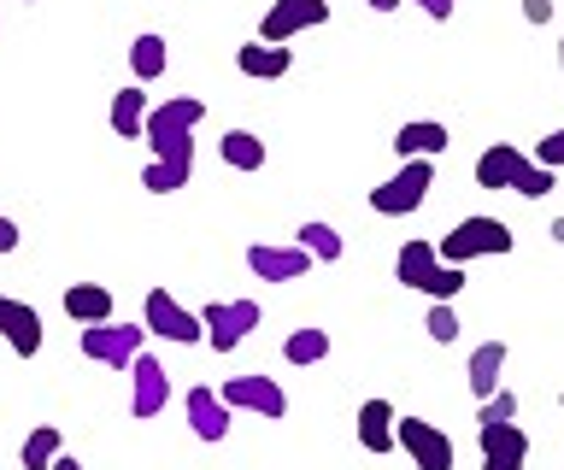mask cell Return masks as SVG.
Here are the masks:
<instances>
[{
  "label": "cell",
  "instance_id": "obj_1",
  "mask_svg": "<svg viewBox=\"0 0 564 470\" xmlns=\"http://www.w3.org/2000/svg\"><path fill=\"white\" fill-rule=\"evenodd\" d=\"M435 248H441V265H470V259H506L518 248V236H511L500 218L476 212V218H458L453 236H441Z\"/></svg>",
  "mask_w": 564,
  "mask_h": 470
},
{
  "label": "cell",
  "instance_id": "obj_2",
  "mask_svg": "<svg viewBox=\"0 0 564 470\" xmlns=\"http://www.w3.org/2000/svg\"><path fill=\"white\" fill-rule=\"evenodd\" d=\"M435 188V160H405L388 183L370 188V212L377 218H405V212H417L423 195Z\"/></svg>",
  "mask_w": 564,
  "mask_h": 470
},
{
  "label": "cell",
  "instance_id": "obj_3",
  "mask_svg": "<svg viewBox=\"0 0 564 470\" xmlns=\"http://www.w3.org/2000/svg\"><path fill=\"white\" fill-rule=\"evenodd\" d=\"M141 318H148V336H165V341H176V347L206 341L200 311H188L171 288H148V306H141Z\"/></svg>",
  "mask_w": 564,
  "mask_h": 470
},
{
  "label": "cell",
  "instance_id": "obj_4",
  "mask_svg": "<svg viewBox=\"0 0 564 470\" xmlns=\"http://www.w3.org/2000/svg\"><path fill=\"white\" fill-rule=\"evenodd\" d=\"M317 24H329V0H271L264 19H259V42L289 47L294 36H306Z\"/></svg>",
  "mask_w": 564,
  "mask_h": 470
},
{
  "label": "cell",
  "instance_id": "obj_5",
  "mask_svg": "<svg viewBox=\"0 0 564 470\" xmlns=\"http://www.w3.org/2000/svg\"><path fill=\"white\" fill-rule=\"evenodd\" d=\"M200 324H206V341L218 347V353H236V347L253 336L259 306L253 300H212V306H200Z\"/></svg>",
  "mask_w": 564,
  "mask_h": 470
},
{
  "label": "cell",
  "instance_id": "obj_6",
  "mask_svg": "<svg viewBox=\"0 0 564 470\" xmlns=\"http://www.w3.org/2000/svg\"><path fill=\"white\" fill-rule=\"evenodd\" d=\"M224 406L229 412H253V417H289V394H282V382L276 376H229L224 382Z\"/></svg>",
  "mask_w": 564,
  "mask_h": 470
},
{
  "label": "cell",
  "instance_id": "obj_7",
  "mask_svg": "<svg viewBox=\"0 0 564 470\" xmlns=\"http://www.w3.org/2000/svg\"><path fill=\"white\" fill-rule=\"evenodd\" d=\"M247 271L259 276V283H294V276H306L312 271V253L300 248V241H253L247 248Z\"/></svg>",
  "mask_w": 564,
  "mask_h": 470
},
{
  "label": "cell",
  "instance_id": "obj_8",
  "mask_svg": "<svg viewBox=\"0 0 564 470\" xmlns=\"http://www.w3.org/2000/svg\"><path fill=\"white\" fill-rule=\"evenodd\" d=\"M400 452L417 470H453V441L441 424H423V417H400Z\"/></svg>",
  "mask_w": 564,
  "mask_h": 470
},
{
  "label": "cell",
  "instance_id": "obj_9",
  "mask_svg": "<svg viewBox=\"0 0 564 470\" xmlns=\"http://www.w3.org/2000/svg\"><path fill=\"white\" fill-rule=\"evenodd\" d=\"M141 336H148L141 324H88L83 329V353L100 359V364H123V371H130V359L141 353Z\"/></svg>",
  "mask_w": 564,
  "mask_h": 470
},
{
  "label": "cell",
  "instance_id": "obj_10",
  "mask_svg": "<svg viewBox=\"0 0 564 470\" xmlns=\"http://www.w3.org/2000/svg\"><path fill=\"white\" fill-rule=\"evenodd\" d=\"M165 400H171L165 364H159L153 353H135L130 359V412L135 417H159V412H165Z\"/></svg>",
  "mask_w": 564,
  "mask_h": 470
},
{
  "label": "cell",
  "instance_id": "obj_11",
  "mask_svg": "<svg viewBox=\"0 0 564 470\" xmlns=\"http://www.w3.org/2000/svg\"><path fill=\"white\" fill-rule=\"evenodd\" d=\"M206 118L200 95H171L148 112V142H176V135H194V124Z\"/></svg>",
  "mask_w": 564,
  "mask_h": 470
},
{
  "label": "cell",
  "instance_id": "obj_12",
  "mask_svg": "<svg viewBox=\"0 0 564 470\" xmlns=\"http://www.w3.org/2000/svg\"><path fill=\"white\" fill-rule=\"evenodd\" d=\"M0 336L18 359H35L42 353V311L30 300H12V294H0Z\"/></svg>",
  "mask_w": 564,
  "mask_h": 470
},
{
  "label": "cell",
  "instance_id": "obj_13",
  "mask_svg": "<svg viewBox=\"0 0 564 470\" xmlns=\"http://www.w3.org/2000/svg\"><path fill=\"white\" fill-rule=\"evenodd\" d=\"M359 447H365V452H377V459H388V452L400 447V412L388 406L382 394L359 406Z\"/></svg>",
  "mask_w": 564,
  "mask_h": 470
},
{
  "label": "cell",
  "instance_id": "obj_14",
  "mask_svg": "<svg viewBox=\"0 0 564 470\" xmlns=\"http://www.w3.org/2000/svg\"><path fill=\"white\" fill-rule=\"evenodd\" d=\"M529 153H518V142H494L482 147V160H476V188H488V195H511V183H518Z\"/></svg>",
  "mask_w": 564,
  "mask_h": 470
},
{
  "label": "cell",
  "instance_id": "obj_15",
  "mask_svg": "<svg viewBox=\"0 0 564 470\" xmlns=\"http://www.w3.org/2000/svg\"><path fill=\"white\" fill-rule=\"evenodd\" d=\"M236 72L253 77V83H282L294 72V47H276V42H247L236 47Z\"/></svg>",
  "mask_w": 564,
  "mask_h": 470
},
{
  "label": "cell",
  "instance_id": "obj_16",
  "mask_svg": "<svg viewBox=\"0 0 564 470\" xmlns=\"http://www.w3.org/2000/svg\"><path fill=\"white\" fill-rule=\"evenodd\" d=\"M476 447H482V459L494 464H529V429L511 417V424H482L476 429Z\"/></svg>",
  "mask_w": 564,
  "mask_h": 470
},
{
  "label": "cell",
  "instance_id": "obj_17",
  "mask_svg": "<svg viewBox=\"0 0 564 470\" xmlns=\"http://www.w3.org/2000/svg\"><path fill=\"white\" fill-rule=\"evenodd\" d=\"M435 271H441V248H435V241H423V236H412L394 253V276H400V288H412V294H423V283H430Z\"/></svg>",
  "mask_w": 564,
  "mask_h": 470
},
{
  "label": "cell",
  "instance_id": "obj_18",
  "mask_svg": "<svg viewBox=\"0 0 564 470\" xmlns=\"http://www.w3.org/2000/svg\"><path fill=\"white\" fill-rule=\"evenodd\" d=\"M188 424L200 441H224L229 424H236V412L224 406V394H212V389H188Z\"/></svg>",
  "mask_w": 564,
  "mask_h": 470
},
{
  "label": "cell",
  "instance_id": "obj_19",
  "mask_svg": "<svg viewBox=\"0 0 564 470\" xmlns=\"http://www.w3.org/2000/svg\"><path fill=\"white\" fill-rule=\"evenodd\" d=\"M59 306H65V318L83 324V329L106 324V318H112V288H106V283H70Z\"/></svg>",
  "mask_w": 564,
  "mask_h": 470
},
{
  "label": "cell",
  "instance_id": "obj_20",
  "mask_svg": "<svg viewBox=\"0 0 564 470\" xmlns=\"http://www.w3.org/2000/svg\"><path fill=\"white\" fill-rule=\"evenodd\" d=\"M394 153H400V160H435V153H447V124H435V118H412V124H400Z\"/></svg>",
  "mask_w": 564,
  "mask_h": 470
},
{
  "label": "cell",
  "instance_id": "obj_21",
  "mask_svg": "<svg viewBox=\"0 0 564 470\" xmlns=\"http://www.w3.org/2000/svg\"><path fill=\"white\" fill-rule=\"evenodd\" d=\"M500 371H506V341H482V347L470 353V364H465L470 394H476V400H494V394H500Z\"/></svg>",
  "mask_w": 564,
  "mask_h": 470
},
{
  "label": "cell",
  "instance_id": "obj_22",
  "mask_svg": "<svg viewBox=\"0 0 564 470\" xmlns=\"http://www.w3.org/2000/svg\"><path fill=\"white\" fill-rule=\"evenodd\" d=\"M148 112H153V100L141 95V83H135V89H118L112 95V112H106V118H112V135L135 142V135H148Z\"/></svg>",
  "mask_w": 564,
  "mask_h": 470
},
{
  "label": "cell",
  "instance_id": "obj_23",
  "mask_svg": "<svg viewBox=\"0 0 564 470\" xmlns=\"http://www.w3.org/2000/svg\"><path fill=\"white\" fill-rule=\"evenodd\" d=\"M65 459V435H59V424H35L30 435H24V470H53Z\"/></svg>",
  "mask_w": 564,
  "mask_h": 470
},
{
  "label": "cell",
  "instance_id": "obj_24",
  "mask_svg": "<svg viewBox=\"0 0 564 470\" xmlns=\"http://www.w3.org/2000/svg\"><path fill=\"white\" fill-rule=\"evenodd\" d=\"M188 177H194V160H153L141 171V188L148 195H176V188H188Z\"/></svg>",
  "mask_w": 564,
  "mask_h": 470
},
{
  "label": "cell",
  "instance_id": "obj_25",
  "mask_svg": "<svg viewBox=\"0 0 564 470\" xmlns=\"http://www.w3.org/2000/svg\"><path fill=\"white\" fill-rule=\"evenodd\" d=\"M300 248H306L312 259H324V265H335V259L347 253V241H341V230H335V223L312 218V223H300Z\"/></svg>",
  "mask_w": 564,
  "mask_h": 470
},
{
  "label": "cell",
  "instance_id": "obj_26",
  "mask_svg": "<svg viewBox=\"0 0 564 470\" xmlns=\"http://www.w3.org/2000/svg\"><path fill=\"white\" fill-rule=\"evenodd\" d=\"M218 153H224L229 171H264V142H259L253 130H229Z\"/></svg>",
  "mask_w": 564,
  "mask_h": 470
},
{
  "label": "cell",
  "instance_id": "obj_27",
  "mask_svg": "<svg viewBox=\"0 0 564 470\" xmlns=\"http://www.w3.org/2000/svg\"><path fill=\"white\" fill-rule=\"evenodd\" d=\"M282 359L289 364H324L329 359V329H294V336L282 341Z\"/></svg>",
  "mask_w": 564,
  "mask_h": 470
},
{
  "label": "cell",
  "instance_id": "obj_28",
  "mask_svg": "<svg viewBox=\"0 0 564 470\" xmlns=\"http://www.w3.org/2000/svg\"><path fill=\"white\" fill-rule=\"evenodd\" d=\"M130 65H135L141 83H159V77H165V36H153V30H148V36H135L130 42Z\"/></svg>",
  "mask_w": 564,
  "mask_h": 470
},
{
  "label": "cell",
  "instance_id": "obj_29",
  "mask_svg": "<svg viewBox=\"0 0 564 470\" xmlns=\"http://www.w3.org/2000/svg\"><path fill=\"white\" fill-rule=\"evenodd\" d=\"M553 188H558V171H546L541 160H523L518 183H511V195H523V200H546Z\"/></svg>",
  "mask_w": 564,
  "mask_h": 470
},
{
  "label": "cell",
  "instance_id": "obj_30",
  "mask_svg": "<svg viewBox=\"0 0 564 470\" xmlns=\"http://www.w3.org/2000/svg\"><path fill=\"white\" fill-rule=\"evenodd\" d=\"M465 283H470V265H441L430 283H423V294H430V300H458Z\"/></svg>",
  "mask_w": 564,
  "mask_h": 470
},
{
  "label": "cell",
  "instance_id": "obj_31",
  "mask_svg": "<svg viewBox=\"0 0 564 470\" xmlns=\"http://www.w3.org/2000/svg\"><path fill=\"white\" fill-rule=\"evenodd\" d=\"M423 329H430V341H435V347L458 341V311H453V300H435V306H430V318H423Z\"/></svg>",
  "mask_w": 564,
  "mask_h": 470
},
{
  "label": "cell",
  "instance_id": "obj_32",
  "mask_svg": "<svg viewBox=\"0 0 564 470\" xmlns=\"http://www.w3.org/2000/svg\"><path fill=\"white\" fill-rule=\"evenodd\" d=\"M511 417H518V394H494V400H482V417H476V424H511Z\"/></svg>",
  "mask_w": 564,
  "mask_h": 470
},
{
  "label": "cell",
  "instance_id": "obj_33",
  "mask_svg": "<svg viewBox=\"0 0 564 470\" xmlns=\"http://www.w3.org/2000/svg\"><path fill=\"white\" fill-rule=\"evenodd\" d=\"M535 160H541L546 171H564V130L541 135V142H535Z\"/></svg>",
  "mask_w": 564,
  "mask_h": 470
},
{
  "label": "cell",
  "instance_id": "obj_34",
  "mask_svg": "<svg viewBox=\"0 0 564 470\" xmlns=\"http://www.w3.org/2000/svg\"><path fill=\"white\" fill-rule=\"evenodd\" d=\"M523 19L529 24H553V0H523Z\"/></svg>",
  "mask_w": 564,
  "mask_h": 470
},
{
  "label": "cell",
  "instance_id": "obj_35",
  "mask_svg": "<svg viewBox=\"0 0 564 470\" xmlns=\"http://www.w3.org/2000/svg\"><path fill=\"white\" fill-rule=\"evenodd\" d=\"M412 7H423L435 24H447V19H453V0H412Z\"/></svg>",
  "mask_w": 564,
  "mask_h": 470
},
{
  "label": "cell",
  "instance_id": "obj_36",
  "mask_svg": "<svg viewBox=\"0 0 564 470\" xmlns=\"http://www.w3.org/2000/svg\"><path fill=\"white\" fill-rule=\"evenodd\" d=\"M12 248H18V223L0 218V253H12Z\"/></svg>",
  "mask_w": 564,
  "mask_h": 470
},
{
  "label": "cell",
  "instance_id": "obj_37",
  "mask_svg": "<svg viewBox=\"0 0 564 470\" xmlns=\"http://www.w3.org/2000/svg\"><path fill=\"white\" fill-rule=\"evenodd\" d=\"M365 7H370V12H394L400 0H365Z\"/></svg>",
  "mask_w": 564,
  "mask_h": 470
},
{
  "label": "cell",
  "instance_id": "obj_38",
  "mask_svg": "<svg viewBox=\"0 0 564 470\" xmlns=\"http://www.w3.org/2000/svg\"><path fill=\"white\" fill-rule=\"evenodd\" d=\"M546 236H553V241H558V248H564V218H553V230H546Z\"/></svg>",
  "mask_w": 564,
  "mask_h": 470
},
{
  "label": "cell",
  "instance_id": "obj_39",
  "mask_svg": "<svg viewBox=\"0 0 564 470\" xmlns=\"http://www.w3.org/2000/svg\"><path fill=\"white\" fill-rule=\"evenodd\" d=\"M482 470H523V464H494V459H482Z\"/></svg>",
  "mask_w": 564,
  "mask_h": 470
},
{
  "label": "cell",
  "instance_id": "obj_40",
  "mask_svg": "<svg viewBox=\"0 0 564 470\" xmlns=\"http://www.w3.org/2000/svg\"><path fill=\"white\" fill-rule=\"evenodd\" d=\"M53 470H83V464H77V459H59V464H53Z\"/></svg>",
  "mask_w": 564,
  "mask_h": 470
},
{
  "label": "cell",
  "instance_id": "obj_41",
  "mask_svg": "<svg viewBox=\"0 0 564 470\" xmlns=\"http://www.w3.org/2000/svg\"><path fill=\"white\" fill-rule=\"evenodd\" d=\"M558 72H564V42H558Z\"/></svg>",
  "mask_w": 564,
  "mask_h": 470
},
{
  "label": "cell",
  "instance_id": "obj_42",
  "mask_svg": "<svg viewBox=\"0 0 564 470\" xmlns=\"http://www.w3.org/2000/svg\"><path fill=\"white\" fill-rule=\"evenodd\" d=\"M558 406H564V394H558Z\"/></svg>",
  "mask_w": 564,
  "mask_h": 470
}]
</instances>
